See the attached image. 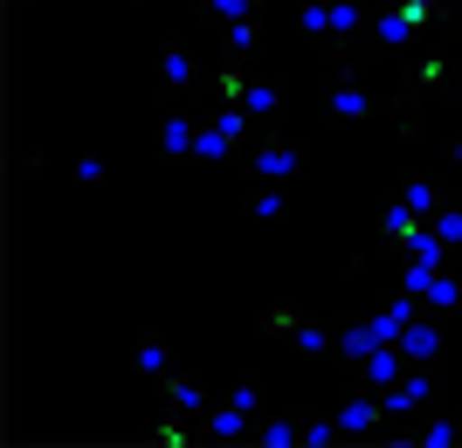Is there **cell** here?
I'll return each mask as SVG.
<instances>
[{"instance_id": "obj_25", "label": "cell", "mask_w": 462, "mask_h": 448, "mask_svg": "<svg viewBox=\"0 0 462 448\" xmlns=\"http://www.w3.org/2000/svg\"><path fill=\"white\" fill-rule=\"evenodd\" d=\"M290 345H297V352H325L331 332L318 325V317H297V325H290Z\"/></svg>"}, {"instance_id": "obj_19", "label": "cell", "mask_w": 462, "mask_h": 448, "mask_svg": "<svg viewBox=\"0 0 462 448\" xmlns=\"http://www.w3.org/2000/svg\"><path fill=\"white\" fill-rule=\"evenodd\" d=\"M401 200H407V207H414L421 221H435V215H442V194H435V179H407V187H401Z\"/></svg>"}, {"instance_id": "obj_3", "label": "cell", "mask_w": 462, "mask_h": 448, "mask_svg": "<svg viewBox=\"0 0 462 448\" xmlns=\"http://www.w3.org/2000/svg\"><path fill=\"white\" fill-rule=\"evenodd\" d=\"M325 111L338 117V124H352V117H373L380 104L359 90V77H352V69H338V77H331V90H325Z\"/></svg>"}, {"instance_id": "obj_18", "label": "cell", "mask_w": 462, "mask_h": 448, "mask_svg": "<svg viewBox=\"0 0 462 448\" xmlns=\"http://www.w3.org/2000/svg\"><path fill=\"white\" fill-rule=\"evenodd\" d=\"M242 111H249L255 124H276V111H283V97H276V83H249V97H242Z\"/></svg>"}, {"instance_id": "obj_12", "label": "cell", "mask_w": 462, "mask_h": 448, "mask_svg": "<svg viewBox=\"0 0 462 448\" xmlns=\"http://www.w3.org/2000/svg\"><path fill=\"white\" fill-rule=\"evenodd\" d=\"M366 352H380V332H373V317H352L346 332H338V359H346V366H359Z\"/></svg>"}, {"instance_id": "obj_5", "label": "cell", "mask_w": 462, "mask_h": 448, "mask_svg": "<svg viewBox=\"0 0 462 448\" xmlns=\"http://www.w3.org/2000/svg\"><path fill=\"white\" fill-rule=\"evenodd\" d=\"M401 352H407V366H435V359H442V332H435V317H428V311L401 332Z\"/></svg>"}, {"instance_id": "obj_29", "label": "cell", "mask_w": 462, "mask_h": 448, "mask_svg": "<svg viewBox=\"0 0 462 448\" xmlns=\"http://www.w3.org/2000/svg\"><path fill=\"white\" fill-rule=\"evenodd\" d=\"M242 97H249V77H242V62H221V104H242Z\"/></svg>"}, {"instance_id": "obj_14", "label": "cell", "mask_w": 462, "mask_h": 448, "mask_svg": "<svg viewBox=\"0 0 462 448\" xmlns=\"http://www.w3.org/2000/svg\"><path fill=\"white\" fill-rule=\"evenodd\" d=\"M297 434H304V421H290V414H270V421H255L249 442H263V448H290Z\"/></svg>"}, {"instance_id": "obj_13", "label": "cell", "mask_w": 462, "mask_h": 448, "mask_svg": "<svg viewBox=\"0 0 462 448\" xmlns=\"http://www.w3.org/2000/svg\"><path fill=\"white\" fill-rule=\"evenodd\" d=\"M407 262H421V270H442V262H448V242H442V234H435V228H421V234H414V242H407Z\"/></svg>"}, {"instance_id": "obj_31", "label": "cell", "mask_w": 462, "mask_h": 448, "mask_svg": "<svg viewBox=\"0 0 462 448\" xmlns=\"http://www.w3.org/2000/svg\"><path fill=\"white\" fill-rule=\"evenodd\" d=\"M428 228H435V234L448 242V249H456V242H462V207H442V215L428 221Z\"/></svg>"}, {"instance_id": "obj_27", "label": "cell", "mask_w": 462, "mask_h": 448, "mask_svg": "<svg viewBox=\"0 0 462 448\" xmlns=\"http://www.w3.org/2000/svg\"><path fill=\"white\" fill-rule=\"evenodd\" d=\"M442 77H448V62H442V56H428L421 69H414V77H407V104L421 97V90H435V83H442Z\"/></svg>"}, {"instance_id": "obj_21", "label": "cell", "mask_w": 462, "mask_h": 448, "mask_svg": "<svg viewBox=\"0 0 462 448\" xmlns=\"http://www.w3.org/2000/svg\"><path fill=\"white\" fill-rule=\"evenodd\" d=\"M221 41H228V56H249V49H255V41H263V21H228V28H221Z\"/></svg>"}, {"instance_id": "obj_6", "label": "cell", "mask_w": 462, "mask_h": 448, "mask_svg": "<svg viewBox=\"0 0 462 448\" xmlns=\"http://www.w3.org/2000/svg\"><path fill=\"white\" fill-rule=\"evenodd\" d=\"M159 152H166V159H193V152H200V117L173 111L166 124H159Z\"/></svg>"}, {"instance_id": "obj_4", "label": "cell", "mask_w": 462, "mask_h": 448, "mask_svg": "<svg viewBox=\"0 0 462 448\" xmlns=\"http://www.w3.org/2000/svg\"><path fill=\"white\" fill-rule=\"evenodd\" d=\"M359 28H366V7H359V0H331L325 49H331V56H352V49H359Z\"/></svg>"}, {"instance_id": "obj_7", "label": "cell", "mask_w": 462, "mask_h": 448, "mask_svg": "<svg viewBox=\"0 0 462 448\" xmlns=\"http://www.w3.org/2000/svg\"><path fill=\"white\" fill-rule=\"evenodd\" d=\"M359 372H366V387H401V372H407V352L401 345H380L359 359Z\"/></svg>"}, {"instance_id": "obj_22", "label": "cell", "mask_w": 462, "mask_h": 448, "mask_svg": "<svg viewBox=\"0 0 462 448\" xmlns=\"http://www.w3.org/2000/svg\"><path fill=\"white\" fill-rule=\"evenodd\" d=\"M421 304H428V311H456V304H462V283H456V276H442V270H435V283L421 290Z\"/></svg>"}, {"instance_id": "obj_9", "label": "cell", "mask_w": 462, "mask_h": 448, "mask_svg": "<svg viewBox=\"0 0 462 448\" xmlns=\"http://www.w3.org/2000/svg\"><path fill=\"white\" fill-rule=\"evenodd\" d=\"M166 407H180V414H208V387H200L193 372H166Z\"/></svg>"}, {"instance_id": "obj_2", "label": "cell", "mask_w": 462, "mask_h": 448, "mask_svg": "<svg viewBox=\"0 0 462 448\" xmlns=\"http://www.w3.org/2000/svg\"><path fill=\"white\" fill-rule=\"evenodd\" d=\"M297 173H304V145H290L276 132L249 152V179H297Z\"/></svg>"}, {"instance_id": "obj_28", "label": "cell", "mask_w": 462, "mask_h": 448, "mask_svg": "<svg viewBox=\"0 0 462 448\" xmlns=\"http://www.w3.org/2000/svg\"><path fill=\"white\" fill-rule=\"evenodd\" d=\"M373 28H380V41H386V49H407V35H414V28L401 21V7H386V14L373 21Z\"/></svg>"}, {"instance_id": "obj_10", "label": "cell", "mask_w": 462, "mask_h": 448, "mask_svg": "<svg viewBox=\"0 0 462 448\" xmlns=\"http://www.w3.org/2000/svg\"><path fill=\"white\" fill-rule=\"evenodd\" d=\"M159 77H166V90H193V49L187 41H166V49H159Z\"/></svg>"}, {"instance_id": "obj_26", "label": "cell", "mask_w": 462, "mask_h": 448, "mask_svg": "<svg viewBox=\"0 0 462 448\" xmlns=\"http://www.w3.org/2000/svg\"><path fill=\"white\" fill-rule=\"evenodd\" d=\"M214 132L228 138V145H242V132H249V111H242V104H221V111H214Z\"/></svg>"}, {"instance_id": "obj_8", "label": "cell", "mask_w": 462, "mask_h": 448, "mask_svg": "<svg viewBox=\"0 0 462 448\" xmlns=\"http://www.w3.org/2000/svg\"><path fill=\"white\" fill-rule=\"evenodd\" d=\"M249 421H255V414H249V407H235V400L208 407V434H214V442H242V434H255Z\"/></svg>"}, {"instance_id": "obj_24", "label": "cell", "mask_w": 462, "mask_h": 448, "mask_svg": "<svg viewBox=\"0 0 462 448\" xmlns=\"http://www.w3.org/2000/svg\"><path fill=\"white\" fill-rule=\"evenodd\" d=\"M159 442H166V448H187L193 442V414L166 407V414H159Z\"/></svg>"}, {"instance_id": "obj_30", "label": "cell", "mask_w": 462, "mask_h": 448, "mask_svg": "<svg viewBox=\"0 0 462 448\" xmlns=\"http://www.w3.org/2000/svg\"><path fill=\"white\" fill-rule=\"evenodd\" d=\"M200 7H208L214 21H249L255 7H263V0H200Z\"/></svg>"}, {"instance_id": "obj_17", "label": "cell", "mask_w": 462, "mask_h": 448, "mask_svg": "<svg viewBox=\"0 0 462 448\" xmlns=\"http://www.w3.org/2000/svg\"><path fill=\"white\" fill-rule=\"evenodd\" d=\"M380 421H386L380 400H352V407H338V428H346V434H366V428H380Z\"/></svg>"}, {"instance_id": "obj_15", "label": "cell", "mask_w": 462, "mask_h": 448, "mask_svg": "<svg viewBox=\"0 0 462 448\" xmlns=\"http://www.w3.org/2000/svg\"><path fill=\"white\" fill-rule=\"evenodd\" d=\"M456 434H462V414H428L421 428H414V442H421V448H448Z\"/></svg>"}, {"instance_id": "obj_23", "label": "cell", "mask_w": 462, "mask_h": 448, "mask_svg": "<svg viewBox=\"0 0 462 448\" xmlns=\"http://www.w3.org/2000/svg\"><path fill=\"white\" fill-rule=\"evenodd\" d=\"M297 421H304V442L310 448H331L338 434H346V428H338V414H297Z\"/></svg>"}, {"instance_id": "obj_20", "label": "cell", "mask_w": 462, "mask_h": 448, "mask_svg": "<svg viewBox=\"0 0 462 448\" xmlns=\"http://www.w3.org/2000/svg\"><path fill=\"white\" fill-rule=\"evenodd\" d=\"M132 372H138V379H166V338H138Z\"/></svg>"}, {"instance_id": "obj_33", "label": "cell", "mask_w": 462, "mask_h": 448, "mask_svg": "<svg viewBox=\"0 0 462 448\" xmlns=\"http://www.w3.org/2000/svg\"><path fill=\"white\" fill-rule=\"evenodd\" d=\"M456 262H462V242H456Z\"/></svg>"}, {"instance_id": "obj_1", "label": "cell", "mask_w": 462, "mask_h": 448, "mask_svg": "<svg viewBox=\"0 0 462 448\" xmlns=\"http://www.w3.org/2000/svg\"><path fill=\"white\" fill-rule=\"evenodd\" d=\"M428 400H435V366H407V372H401V387H386V393H380L386 421H407V414H421Z\"/></svg>"}, {"instance_id": "obj_32", "label": "cell", "mask_w": 462, "mask_h": 448, "mask_svg": "<svg viewBox=\"0 0 462 448\" xmlns=\"http://www.w3.org/2000/svg\"><path fill=\"white\" fill-rule=\"evenodd\" d=\"M228 152H235V145H228V138H221V132L208 124V132H200V159H228Z\"/></svg>"}, {"instance_id": "obj_16", "label": "cell", "mask_w": 462, "mask_h": 448, "mask_svg": "<svg viewBox=\"0 0 462 448\" xmlns=\"http://www.w3.org/2000/svg\"><path fill=\"white\" fill-rule=\"evenodd\" d=\"M393 7H401V21H407V28H428V21H442V28H456V14H448L442 0H393Z\"/></svg>"}, {"instance_id": "obj_11", "label": "cell", "mask_w": 462, "mask_h": 448, "mask_svg": "<svg viewBox=\"0 0 462 448\" xmlns=\"http://www.w3.org/2000/svg\"><path fill=\"white\" fill-rule=\"evenodd\" d=\"M421 228H428V221L414 215L407 200H393V207H386V215H380V234H386V242H393V249H407V242H414V234H421Z\"/></svg>"}]
</instances>
